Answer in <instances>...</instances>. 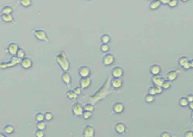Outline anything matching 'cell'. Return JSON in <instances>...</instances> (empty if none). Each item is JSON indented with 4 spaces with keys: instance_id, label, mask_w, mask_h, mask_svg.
Instances as JSON below:
<instances>
[{
    "instance_id": "cell-1",
    "label": "cell",
    "mask_w": 193,
    "mask_h": 137,
    "mask_svg": "<svg viewBox=\"0 0 193 137\" xmlns=\"http://www.w3.org/2000/svg\"><path fill=\"white\" fill-rule=\"evenodd\" d=\"M56 60L57 64L62 69L63 71H69L71 65L64 51H62L56 56Z\"/></svg>"
},
{
    "instance_id": "cell-2",
    "label": "cell",
    "mask_w": 193,
    "mask_h": 137,
    "mask_svg": "<svg viewBox=\"0 0 193 137\" xmlns=\"http://www.w3.org/2000/svg\"><path fill=\"white\" fill-rule=\"evenodd\" d=\"M21 59L17 56H13L11 57V59L9 61L3 62L0 63V68L2 69H7L8 68H12L17 65H19L20 63Z\"/></svg>"
},
{
    "instance_id": "cell-3",
    "label": "cell",
    "mask_w": 193,
    "mask_h": 137,
    "mask_svg": "<svg viewBox=\"0 0 193 137\" xmlns=\"http://www.w3.org/2000/svg\"><path fill=\"white\" fill-rule=\"evenodd\" d=\"M31 32L33 34L35 37L36 38L38 41L45 43L49 42V38L48 36V35L46 32L44 30L33 29L32 30Z\"/></svg>"
},
{
    "instance_id": "cell-4",
    "label": "cell",
    "mask_w": 193,
    "mask_h": 137,
    "mask_svg": "<svg viewBox=\"0 0 193 137\" xmlns=\"http://www.w3.org/2000/svg\"><path fill=\"white\" fill-rule=\"evenodd\" d=\"M109 84H110V82H109V77H108L107 80H106L105 82L104 86L102 87V89H100V90L97 92V93L95 94V95H94L93 96H92V98H90V100H95L94 102H96L98 100H101V98L104 97L105 95V94H105V90L108 87L109 85Z\"/></svg>"
},
{
    "instance_id": "cell-5",
    "label": "cell",
    "mask_w": 193,
    "mask_h": 137,
    "mask_svg": "<svg viewBox=\"0 0 193 137\" xmlns=\"http://www.w3.org/2000/svg\"><path fill=\"white\" fill-rule=\"evenodd\" d=\"M84 111V107L79 102H76L72 107V112L76 118L81 117Z\"/></svg>"
},
{
    "instance_id": "cell-6",
    "label": "cell",
    "mask_w": 193,
    "mask_h": 137,
    "mask_svg": "<svg viewBox=\"0 0 193 137\" xmlns=\"http://www.w3.org/2000/svg\"><path fill=\"white\" fill-rule=\"evenodd\" d=\"M19 48V45L18 44L15 43H12L7 46V47L5 49V52L11 56H16L17 53Z\"/></svg>"
},
{
    "instance_id": "cell-7",
    "label": "cell",
    "mask_w": 193,
    "mask_h": 137,
    "mask_svg": "<svg viewBox=\"0 0 193 137\" xmlns=\"http://www.w3.org/2000/svg\"><path fill=\"white\" fill-rule=\"evenodd\" d=\"M20 65L21 67L25 70H30L32 68L33 62L31 59L29 57H25L21 59Z\"/></svg>"
},
{
    "instance_id": "cell-8",
    "label": "cell",
    "mask_w": 193,
    "mask_h": 137,
    "mask_svg": "<svg viewBox=\"0 0 193 137\" xmlns=\"http://www.w3.org/2000/svg\"><path fill=\"white\" fill-rule=\"evenodd\" d=\"M115 61V58L111 54H106L102 58V63L106 67L112 66Z\"/></svg>"
},
{
    "instance_id": "cell-9",
    "label": "cell",
    "mask_w": 193,
    "mask_h": 137,
    "mask_svg": "<svg viewBox=\"0 0 193 137\" xmlns=\"http://www.w3.org/2000/svg\"><path fill=\"white\" fill-rule=\"evenodd\" d=\"M61 79L63 82L65 84L67 87H71L72 77L71 74L69 73V71H63L62 75L61 76Z\"/></svg>"
},
{
    "instance_id": "cell-10",
    "label": "cell",
    "mask_w": 193,
    "mask_h": 137,
    "mask_svg": "<svg viewBox=\"0 0 193 137\" xmlns=\"http://www.w3.org/2000/svg\"><path fill=\"white\" fill-rule=\"evenodd\" d=\"M123 81L122 78H113L110 81V85L114 89H119L123 87Z\"/></svg>"
},
{
    "instance_id": "cell-11",
    "label": "cell",
    "mask_w": 193,
    "mask_h": 137,
    "mask_svg": "<svg viewBox=\"0 0 193 137\" xmlns=\"http://www.w3.org/2000/svg\"><path fill=\"white\" fill-rule=\"evenodd\" d=\"M92 84V79L89 77L81 78L79 82V86L82 89V90L87 89Z\"/></svg>"
},
{
    "instance_id": "cell-12",
    "label": "cell",
    "mask_w": 193,
    "mask_h": 137,
    "mask_svg": "<svg viewBox=\"0 0 193 137\" xmlns=\"http://www.w3.org/2000/svg\"><path fill=\"white\" fill-rule=\"evenodd\" d=\"M127 130L128 128L126 125L123 123H119L115 126V131L119 134L120 135L125 134L126 133Z\"/></svg>"
},
{
    "instance_id": "cell-13",
    "label": "cell",
    "mask_w": 193,
    "mask_h": 137,
    "mask_svg": "<svg viewBox=\"0 0 193 137\" xmlns=\"http://www.w3.org/2000/svg\"><path fill=\"white\" fill-rule=\"evenodd\" d=\"M189 61V58L186 56H182L179 59V65L184 69H189L190 68Z\"/></svg>"
},
{
    "instance_id": "cell-14",
    "label": "cell",
    "mask_w": 193,
    "mask_h": 137,
    "mask_svg": "<svg viewBox=\"0 0 193 137\" xmlns=\"http://www.w3.org/2000/svg\"><path fill=\"white\" fill-rule=\"evenodd\" d=\"M82 136L85 137H94L95 136V129L90 125H87L82 133Z\"/></svg>"
},
{
    "instance_id": "cell-15",
    "label": "cell",
    "mask_w": 193,
    "mask_h": 137,
    "mask_svg": "<svg viewBox=\"0 0 193 137\" xmlns=\"http://www.w3.org/2000/svg\"><path fill=\"white\" fill-rule=\"evenodd\" d=\"M78 73L81 78L89 77L91 74V70L89 67L84 66H81L80 67V68L79 69Z\"/></svg>"
},
{
    "instance_id": "cell-16",
    "label": "cell",
    "mask_w": 193,
    "mask_h": 137,
    "mask_svg": "<svg viewBox=\"0 0 193 137\" xmlns=\"http://www.w3.org/2000/svg\"><path fill=\"white\" fill-rule=\"evenodd\" d=\"M1 20L5 23L17 24V22L14 19L13 14H2L1 17Z\"/></svg>"
},
{
    "instance_id": "cell-17",
    "label": "cell",
    "mask_w": 193,
    "mask_h": 137,
    "mask_svg": "<svg viewBox=\"0 0 193 137\" xmlns=\"http://www.w3.org/2000/svg\"><path fill=\"white\" fill-rule=\"evenodd\" d=\"M124 69L120 67H116L112 69L111 75L113 78H121L124 75Z\"/></svg>"
},
{
    "instance_id": "cell-18",
    "label": "cell",
    "mask_w": 193,
    "mask_h": 137,
    "mask_svg": "<svg viewBox=\"0 0 193 137\" xmlns=\"http://www.w3.org/2000/svg\"><path fill=\"white\" fill-rule=\"evenodd\" d=\"M125 106L122 103L118 102L113 105L112 111L116 114H121L124 111Z\"/></svg>"
},
{
    "instance_id": "cell-19",
    "label": "cell",
    "mask_w": 193,
    "mask_h": 137,
    "mask_svg": "<svg viewBox=\"0 0 193 137\" xmlns=\"http://www.w3.org/2000/svg\"><path fill=\"white\" fill-rule=\"evenodd\" d=\"M151 81L154 85L162 86L163 81H164V79L162 77L161 75L158 74L153 76V77H151Z\"/></svg>"
},
{
    "instance_id": "cell-20",
    "label": "cell",
    "mask_w": 193,
    "mask_h": 137,
    "mask_svg": "<svg viewBox=\"0 0 193 137\" xmlns=\"http://www.w3.org/2000/svg\"><path fill=\"white\" fill-rule=\"evenodd\" d=\"M180 72V71L179 69H176V70H173V71H171L168 72V74H167V79L169 80V81H173L176 79V78L177 77V76L179 73Z\"/></svg>"
},
{
    "instance_id": "cell-21",
    "label": "cell",
    "mask_w": 193,
    "mask_h": 137,
    "mask_svg": "<svg viewBox=\"0 0 193 137\" xmlns=\"http://www.w3.org/2000/svg\"><path fill=\"white\" fill-rule=\"evenodd\" d=\"M18 5H20L22 7L24 8H28L31 6L32 5V0H19V1L17 3L15 4L14 6V9L16 8Z\"/></svg>"
},
{
    "instance_id": "cell-22",
    "label": "cell",
    "mask_w": 193,
    "mask_h": 137,
    "mask_svg": "<svg viewBox=\"0 0 193 137\" xmlns=\"http://www.w3.org/2000/svg\"><path fill=\"white\" fill-rule=\"evenodd\" d=\"M17 131V129L14 126L12 125L7 124L4 126L3 128V131L4 133H5L7 135H12L15 131Z\"/></svg>"
},
{
    "instance_id": "cell-23",
    "label": "cell",
    "mask_w": 193,
    "mask_h": 137,
    "mask_svg": "<svg viewBox=\"0 0 193 137\" xmlns=\"http://www.w3.org/2000/svg\"><path fill=\"white\" fill-rule=\"evenodd\" d=\"M161 71H162V68H161L160 66H159V65H157V64L152 65L150 67V72L153 75L160 74V73L161 72Z\"/></svg>"
},
{
    "instance_id": "cell-24",
    "label": "cell",
    "mask_w": 193,
    "mask_h": 137,
    "mask_svg": "<svg viewBox=\"0 0 193 137\" xmlns=\"http://www.w3.org/2000/svg\"><path fill=\"white\" fill-rule=\"evenodd\" d=\"M162 4L159 0H153L149 5V8L151 10H156L161 6Z\"/></svg>"
},
{
    "instance_id": "cell-25",
    "label": "cell",
    "mask_w": 193,
    "mask_h": 137,
    "mask_svg": "<svg viewBox=\"0 0 193 137\" xmlns=\"http://www.w3.org/2000/svg\"><path fill=\"white\" fill-rule=\"evenodd\" d=\"M66 96L68 98V99L71 100H76L77 98H78V95L75 93V92H74V90H69L66 93Z\"/></svg>"
},
{
    "instance_id": "cell-26",
    "label": "cell",
    "mask_w": 193,
    "mask_h": 137,
    "mask_svg": "<svg viewBox=\"0 0 193 137\" xmlns=\"http://www.w3.org/2000/svg\"><path fill=\"white\" fill-rule=\"evenodd\" d=\"M14 8L10 6H4L1 10V13L2 14H11L14 12Z\"/></svg>"
},
{
    "instance_id": "cell-27",
    "label": "cell",
    "mask_w": 193,
    "mask_h": 137,
    "mask_svg": "<svg viewBox=\"0 0 193 137\" xmlns=\"http://www.w3.org/2000/svg\"><path fill=\"white\" fill-rule=\"evenodd\" d=\"M36 126L37 129L45 131L46 129L47 124H46V121H45V120H44V121H42L38 122L37 124L36 125Z\"/></svg>"
},
{
    "instance_id": "cell-28",
    "label": "cell",
    "mask_w": 193,
    "mask_h": 137,
    "mask_svg": "<svg viewBox=\"0 0 193 137\" xmlns=\"http://www.w3.org/2000/svg\"><path fill=\"white\" fill-rule=\"evenodd\" d=\"M111 38L110 36L107 34L103 35L100 37V40L102 44H108L111 41Z\"/></svg>"
},
{
    "instance_id": "cell-29",
    "label": "cell",
    "mask_w": 193,
    "mask_h": 137,
    "mask_svg": "<svg viewBox=\"0 0 193 137\" xmlns=\"http://www.w3.org/2000/svg\"><path fill=\"white\" fill-rule=\"evenodd\" d=\"M16 56L18 57L20 59L25 58V57H26V52H25V50L21 48H19V49L18 50V51L17 53Z\"/></svg>"
},
{
    "instance_id": "cell-30",
    "label": "cell",
    "mask_w": 193,
    "mask_h": 137,
    "mask_svg": "<svg viewBox=\"0 0 193 137\" xmlns=\"http://www.w3.org/2000/svg\"><path fill=\"white\" fill-rule=\"evenodd\" d=\"M179 103L182 107H186L188 106L189 101L187 100L186 97H182L179 100Z\"/></svg>"
},
{
    "instance_id": "cell-31",
    "label": "cell",
    "mask_w": 193,
    "mask_h": 137,
    "mask_svg": "<svg viewBox=\"0 0 193 137\" xmlns=\"http://www.w3.org/2000/svg\"><path fill=\"white\" fill-rule=\"evenodd\" d=\"M145 101L148 103H151L155 100V95L148 93L145 97Z\"/></svg>"
},
{
    "instance_id": "cell-32",
    "label": "cell",
    "mask_w": 193,
    "mask_h": 137,
    "mask_svg": "<svg viewBox=\"0 0 193 137\" xmlns=\"http://www.w3.org/2000/svg\"><path fill=\"white\" fill-rule=\"evenodd\" d=\"M100 49L102 53H107L110 49V47L108 44H102L100 46Z\"/></svg>"
},
{
    "instance_id": "cell-33",
    "label": "cell",
    "mask_w": 193,
    "mask_h": 137,
    "mask_svg": "<svg viewBox=\"0 0 193 137\" xmlns=\"http://www.w3.org/2000/svg\"><path fill=\"white\" fill-rule=\"evenodd\" d=\"M44 117H45V121H48V122L52 121L54 118L53 114L50 112H46L44 114Z\"/></svg>"
},
{
    "instance_id": "cell-34",
    "label": "cell",
    "mask_w": 193,
    "mask_h": 137,
    "mask_svg": "<svg viewBox=\"0 0 193 137\" xmlns=\"http://www.w3.org/2000/svg\"><path fill=\"white\" fill-rule=\"evenodd\" d=\"M92 116H93L92 112L87 111H84V112L82 113V118L85 120H87L90 119L92 117Z\"/></svg>"
},
{
    "instance_id": "cell-35",
    "label": "cell",
    "mask_w": 193,
    "mask_h": 137,
    "mask_svg": "<svg viewBox=\"0 0 193 137\" xmlns=\"http://www.w3.org/2000/svg\"><path fill=\"white\" fill-rule=\"evenodd\" d=\"M171 84H172L171 81H169L168 80H164V81H163V82L162 84V87L163 88V89L168 90L171 87Z\"/></svg>"
},
{
    "instance_id": "cell-36",
    "label": "cell",
    "mask_w": 193,
    "mask_h": 137,
    "mask_svg": "<svg viewBox=\"0 0 193 137\" xmlns=\"http://www.w3.org/2000/svg\"><path fill=\"white\" fill-rule=\"evenodd\" d=\"M35 120H36V121L37 122L44 121L45 120V117H44V113H43L41 112L38 113L35 116Z\"/></svg>"
},
{
    "instance_id": "cell-37",
    "label": "cell",
    "mask_w": 193,
    "mask_h": 137,
    "mask_svg": "<svg viewBox=\"0 0 193 137\" xmlns=\"http://www.w3.org/2000/svg\"><path fill=\"white\" fill-rule=\"evenodd\" d=\"M84 110L93 112L94 111V107L92 104L87 103L84 106Z\"/></svg>"
},
{
    "instance_id": "cell-38",
    "label": "cell",
    "mask_w": 193,
    "mask_h": 137,
    "mask_svg": "<svg viewBox=\"0 0 193 137\" xmlns=\"http://www.w3.org/2000/svg\"><path fill=\"white\" fill-rule=\"evenodd\" d=\"M179 1L178 0H169L168 2V6L171 8H174L178 5Z\"/></svg>"
},
{
    "instance_id": "cell-39",
    "label": "cell",
    "mask_w": 193,
    "mask_h": 137,
    "mask_svg": "<svg viewBox=\"0 0 193 137\" xmlns=\"http://www.w3.org/2000/svg\"><path fill=\"white\" fill-rule=\"evenodd\" d=\"M45 136L44 131L37 129L35 132V136L36 137H44Z\"/></svg>"
},
{
    "instance_id": "cell-40",
    "label": "cell",
    "mask_w": 193,
    "mask_h": 137,
    "mask_svg": "<svg viewBox=\"0 0 193 137\" xmlns=\"http://www.w3.org/2000/svg\"><path fill=\"white\" fill-rule=\"evenodd\" d=\"M155 87V90L156 95H160L163 93V88L162 86H158V85H154Z\"/></svg>"
},
{
    "instance_id": "cell-41",
    "label": "cell",
    "mask_w": 193,
    "mask_h": 137,
    "mask_svg": "<svg viewBox=\"0 0 193 137\" xmlns=\"http://www.w3.org/2000/svg\"><path fill=\"white\" fill-rule=\"evenodd\" d=\"M82 89L81 88L80 86L79 87H75L74 90V92H75V93L76 94H77L78 95H80L81 93H82Z\"/></svg>"
},
{
    "instance_id": "cell-42",
    "label": "cell",
    "mask_w": 193,
    "mask_h": 137,
    "mask_svg": "<svg viewBox=\"0 0 193 137\" xmlns=\"http://www.w3.org/2000/svg\"><path fill=\"white\" fill-rule=\"evenodd\" d=\"M148 93L150 94L154 95H155V90L154 85L151 86V87H150L149 90H148Z\"/></svg>"
},
{
    "instance_id": "cell-43",
    "label": "cell",
    "mask_w": 193,
    "mask_h": 137,
    "mask_svg": "<svg viewBox=\"0 0 193 137\" xmlns=\"http://www.w3.org/2000/svg\"><path fill=\"white\" fill-rule=\"evenodd\" d=\"M185 137H193V131H186L185 134Z\"/></svg>"
},
{
    "instance_id": "cell-44",
    "label": "cell",
    "mask_w": 193,
    "mask_h": 137,
    "mask_svg": "<svg viewBox=\"0 0 193 137\" xmlns=\"http://www.w3.org/2000/svg\"><path fill=\"white\" fill-rule=\"evenodd\" d=\"M160 137H171V134L167 132V131H164L163 133H162V134H160Z\"/></svg>"
},
{
    "instance_id": "cell-45",
    "label": "cell",
    "mask_w": 193,
    "mask_h": 137,
    "mask_svg": "<svg viewBox=\"0 0 193 137\" xmlns=\"http://www.w3.org/2000/svg\"><path fill=\"white\" fill-rule=\"evenodd\" d=\"M187 100L189 101V102L193 101V94H189L186 97Z\"/></svg>"
},
{
    "instance_id": "cell-46",
    "label": "cell",
    "mask_w": 193,
    "mask_h": 137,
    "mask_svg": "<svg viewBox=\"0 0 193 137\" xmlns=\"http://www.w3.org/2000/svg\"><path fill=\"white\" fill-rule=\"evenodd\" d=\"M150 1H153V0H150ZM162 4V5H168V2L169 0H159Z\"/></svg>"
},
{
    "instance_id": "cell-47",
    "label": "cell",
    "mask_w": 193,
    "mask_h": 137,
    "mask_svg": "<svg viewBox=\"0 0 193 137\" xmlns=\"http://www.w3.org/2000/svg\"><path fill=\"white\" fill-rule=\"evenodd\" d=\"M188 107L189 108L192 110H193V101L192 102H189V104H188Z\"/></svg>"
},
{
    "instance_id": "cell-48",
    "label": "cell",
    "mask_w": 193,
    "mask_h": 137,
    "mask_svg": "<svg viewBox=\"0 0 193 137\" xmlns=\"http://www.w3.org/2000/svg\"><path fill=\"white\" fill-rule=\"evenodd\" d=\"M189 64H190V68H193V59H192V60H190L189 61Z\"/></svg>"
},
{
    "instance_id": "cell-49",
    "label": "cell",
    "mask_w": 193,
    "mask_h": 137,
    "mask_svg": "<svg viewBox=\"0 0 193 137\" xmlns=\"http://www.w3.org/2000/svg\"><path fill=\"white\" fill-rule=\"evenodd\" d=\"M0 137H7V134L5 133L0 132Z\"/></svg>"
},
{
    "instance_id": "cell-50",
    "label": "cell",
    "mask_w": 193,
    "mask_h": 137,
    "mask_svg": "<svg viewBox=\"0 0 193 137\" xmlns=\"http://www.w3.org/2000/svg\"><path fill=\"white\" fill-rule=\"evenodd\" d=\"M180 1L181 2H188L189 0H180Z\"/></svg>"
},
{
    "instance_id": "cell-51",
    "label": "cell",
    "mask_w": 193,
    "mask_h": 137,
    "mask_svg": "<svg viewBox=\"0 0 193 137\" xmlns=\"http://www.w3.org/2000/svg\"><path fill=\"white\" fill-rule=\"evenodd\" d=\"M191 118L193 120V110H192V113H191Z\"/></svg>"
},
{
    "instance_id": "cell-52",
    "label": "cell",
    "mask_w": 193,
    "mask_h": 137,
    "mask_svg": "<svg viewBox=\"0 0 193 137\" xmlns=\"http://www.w3.org/2000/svg\"><path fill=\"white\" fill-rule=\"evenodd\" d=\"M2 13H1V11H0V18H1V15H2Z\"/></svg>"
},
{
    "instance_id": "cell-53",
    "label": "cell",
    "mask_w": 193,
    "mask_h": 137,
    "mask_svg": "<svg viewBox=\"0 0 193 137\" xmlns=\"http://www.w3.org/2000/svg\"><path fill=\"white\" fill-rule=\"evenodd\" d=\"M19 1V0H17V2H15V3H17V2H18V1Z\"/></svg>"
},
{
    "instance_id": "cell-54",
    "label": "cell",
    "mask_w": 193,
    "mask_h": 137,
    "mask_svg": "<svg viewBox=\"0 0 193 137\" xmlns=\"http://www.w3.org/2000/svg\"><path fill=\"white\" fill-rule=\"evenodd\" d=\"M192 124L193 125V122H192Z\"/></svg>"
},
{
    "instance_id": "cell-55",
    "label": "cell",
    "mask_w": 193,
    "mask_h": 137,
    "mask_svg": "<svg viewBox=\"0 0 193 137\" xmlns=\"http://www.w3.org/2000/svg\"><path fill=\"white\" fill-rule=\"evenodd\" d=\"M87 1H91V0H87Z\"/></svg>"
}]
</instances>
